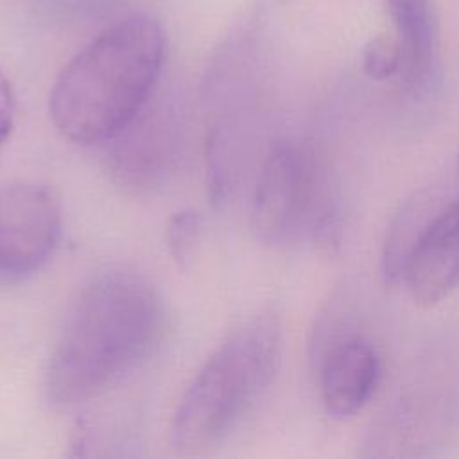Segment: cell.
I'll return each instance as SVG.
<instances>
[{
	"instance_id": "cell-1",
	"label": "cell",
	"mask_w": 459,
	"mask_h": 459,
	"mask_svg": "<svg viewBox=\"0 0 459 459\" xmlns=\"http://www.w3.org/2000/svg\"><path fill=\"white\" fill-rule=\"evenodd\" d=\"M163 303L140 271H97L72 301L45 373V391L61 407L88 402L118 384L158 346Z\"/></svg>"
},
{
	"instance_id": "cell-2",
	"label": "cell",
	"mask_w": 459,
	"mask_h": 459,
	"mask_svg": "<svg viewBox=\"0 0 459 459\" xmlns=\"http://www.w3.org/2000/svg\"><path fill=\"white\" fill-rule=\"evenodd\" d=\"M163 57L165 34L156 18L117 20L57 75L48 99L54 126L75 143H108L149 104Z\"/></svg>"
},
{
	"instance_id": "cell-3",
	"label": "cell",
	"mask_w": 459,
	"mask_h": 459,
	"mask_svg": "<svg viewBox=\"0 0 459 459\" xmlns=\"http://www.w3.org/2000/svg\"><path fill=\"white\" fill-rule=\"evenodd\" d=\"M280 357V325L260 310L240 319L221 341L181 396L172 443L203 455L222 445L271 384Z\"/></svg>"
},
{
	"instance_id": "cell-4",
	"label": "cell",
	"mask_w": 459,
	"mask_h": 459,
	"mask_svg": "<svg viewBox=\"0 0 459 459\" xmlns=\"http://www.w3.org/2000/svg\"><path fill=\"white\" fill-rule=\"evenodd\" d=\"M251 217L267 244L310 240L328 247L337 242V197L328 170L308 143L281 140L269 149L255 185Z\"/></svg>"
},
{
	"instance_id": "cell-5",
	"label": "cell",
	"mask_w": 459,
	"mask_h": 459,
	"mask_svg": "<svg viewBox=\"0 0 459 459\" xmlns=\"http://www.w3.org/2000/svg\"><path fill=\"white\" fill-rule=\"evenodd\" d=\"M61 235V206L43 185L0 186V280L20 281L38 273Z\"/></svg>"
},
{
	"instance_id": "cell-6",
	"label": "cell",
	"mask_w": 459,
	"mask_h": 459,
	"mask_svg": "<svg viewBox=\"0 0 459 459\" xmlns=\"http://www.w3.org/2000/svg\"><path fill=\"white\" fill-rule=\"evenodd\" d=\"M185 126L172 104H149L109 140L108 169L131 192L161 186L183 152Z\"/></svg>"
},
{
	"instance_id": "cell-7",
	"label": "cell",
	"mask_w": 459,
	"mask_h": 459,
	"mask_svg": "<svg viewBox=\"0 0 459 459\" xmlns=\"http://www.w3.org/2000/svg\"><path fill=\"white\" fill-rule=\"evenodd\" d=\"M400 278L420 307H432L459 287V199L427 221Z\"/></svg>"
},
{
	"instance_id": "cell-8",
	"label": "cell",
	"mask_w": 459,
	"mask_h": 459,
	"mask_svg": "<svg viewBox=\"0 0 459 459\" xmlns=\"http://www.w3.org/2000/svg\"><path fill=\"white\" fill-rule=\"evenodd\" d=\"M382 375L377 348L360 335L333 337L319 359V391L328 414H357L373 396Z\"/></svg>"
},
{
	"instance_id": "cell-9",
	"label": "cell",
	"mask_w": 459,
	"mask_h": 459,
	"mask_svg": "<svg viewBox=\"0 0 459 459\" xmlns=\"http://www.w3.org/2000/svg\"><path fill=\"white\" fill-rule=\"evenodd\" d=\"M402 54L400 77L405 88L421 95L436 66V22L430 0H384Z\"/></svg>"
},
{
	"instance_id": "cell-10",
	"label": "cell",
	"mask_w": 459,
	"mask_h": 459,
	"mask_svg": "<svg viewBox=\"0 0 459 459\" xmlns=\"http://www.w3.org/2000/svg\"><path fill=\"white\" fill-rule=\"evenodd\" d=\"M201 233V215L195 210L176 212L167 224L165 240L178 264L190 260Z\"/></svg>"
},
{
	"instance_id": "cell-11",
	"label": "cell",
	"mask_w": 459,
	"mask_h": 459,
	"mask_svg": "<svg viewBox=\"0 0 459 459\" xmlns=\"http://www.w3.org/2000/svg\"><path fill=\"white\" fill-rule=\"evenodd\" d=\"M402 54L396 38L375 36L362 52V68L368 77L384 81L400 72Z\"/></svg>"
},
{
	"instance_id": "cell-12",
	"label": "cell",
	"mask_w": 459,
	"mask_h": 459,
	"mask_svg": "<svg viewBox=\"0 0 459 459\" xmlns=\"http://www.w3.org/2000/svg\"><path fill=\"white\" fill-rule=\"evenodd\" d=\"M14 109H16V102H14L13 86L7 75L4 74V70L0 68V151L7 143L9 134L13 131Z\"/></svg>"
}]
</instances>
